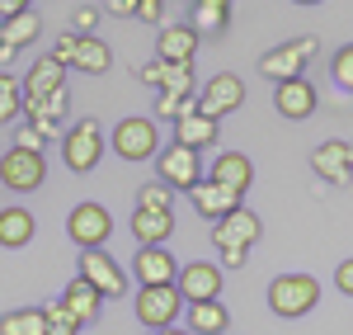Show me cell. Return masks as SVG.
<instances>
[{"label":"cell","instance_id":"obj_1","mask_svg":"<svg viewBox=\"0 0 353 335\" xmlns=\"http://www.w3.org/2000/svg\"><path fill=\"white\" fill-rule=\"evenodd\" d=\"M104 151H109V137H104L99 118H81V123H71L66 137H61V161H66L71 175H90V170L104 161Z\"/></svg>","mask_w":353,"mask_h":335},{"label":"cell","instance_id":"obj_2","mask_svg":"<svg viewBox=\"0 0 353 335\" xmlns=\"http://www.w3.org/2000/svg\"><path fill=\"white\" fill-rule=\"evenodd\" d=\"M316 303H321V279H311V274H278L269 283V312L283 321L316 312Z\"/></svg>","mask_w":353,"mask_h":335},{"label":"cell","instance_id":"obj_3","mask_svg":"<svg viewBox=\"0 0 353 335\" xmlns=\"http://www.w3.org/2000/svg\"><path fill=\"white\" fill-rule=\"evenodd\" d=\"M321 52V43L311 38V33H301V38H288V43H278L269 52L259 57V76L264 81H292V76H306V61Z\"/></svg>","mask_w":353,"mask_h":335},{"label":"cell","instance_id":"obj_4","mask_svg":"<svg viewBox=\"0 0 353 335\" xmlns=\"http://www.w3.org/2000/svg\"><path fill=\"white\" fill-rule=\"evenodd\" d=\"M132 307H137V321H141L146 331H170V326H179L184 298H179L174 283H156V288H137Z\"/></svg>","mask_w":353,"mask_h":335},{"label":"cell","instance_id":"obj_5","mask_svg":"<svg viewBox=\"0 0 353 335\" xmlns=\"http://www.w3.org/2000/svg\"><path fill=\"white\" fill-rule=\"evenodd\" d=\"M109 146L123 156V161H156V151H161V128H156V118H123L118 128L109 133Z\"/></svg>","mask_w":353,"mask_h":335},{"label":"cell","instance_id":"obj_6","mask_svg":"<svg viewBox=\"0 0 353 335\" xmlns=\"http://www.w3.org/2000/svg\"><path fill=\"white\" fill-rule=\"evenodd\" d=\"M156 180L170 184V189H179V194H189L193 184L203 180V151L179 146V142L161 146V151H156Z\"/></svg>","mask_w":353,"mask_h":335},{"label":"cell","instance_id":"obj_7","mask_svg":"<svg viewBox=\"0 0 353 335\" xmlns=\"http://www.w3.org/2000/svg\"><path fill=\"white\" fill-rule=\"evenodd\" d=\"M245 104V81L236 76V71H217L212 81L198 85V95H193V109L208 113V118H226V113H236Z\"/></svg>","mask_w":353,"mask_h":335},{"label":"cell","instance_id":"obj_8","mask_svg":"<svg viewBox=\"0 0 353 335\" xmlns=\"http://www.w3.org/2000/svg\"><path fill=\"white\" fill-rule=\"evenodd\" d=\"M43 180H48V161H43V151L10 146V151L0 156V184H5L10 194H33V189H43Z\"/></svg>","mask_w":353,"mask_h":335},{"label":"cell","instance_id":"obj_9","mask_svg":"<svg viewBox=\"0 0 353 335\" xmlns=\"http://www.w3.org/2000/svg\"><path fill=\"white\" fill-rule=\"evenodd\" d=\"M76 279H85L90 288H99V298H123V293H128V274H123V265H118L104 246H99V251H81Z\"/></svg>","mask_w":353,"mask_h":335},{"label":"cell","instance_id":"obj_10","mask_svg":"<svg viewBox=\"0 0 353 335\" xmlns=\"http://www.w3.org/2000/svg\"><path fill=\"white\" fill-rule=\"evenodd\" d=\"M66 236H71L81 251H99V246H109V236H113L109 208H104V203H76L71 218H66Z\"/></svg>","mask_w":353,"mask_h":335},{"label":"cell","instance_id":"obj_11","mask_svg":"<svg viewBox=\"0 0 353 335\" xmlns=\"http://www.w3.org/2000/svg\"><path fill=\"white\" fill-rule=\"evenodd\" d=\"M259 236H264V222H259V213L254 208H231L226 218L212 222V246H236V251H254L259 246Z\"/></svg>","mask_w":353,"mask_h":335},{"label":"cell","instance_id":"obj_12","mask_svg":"<svg viewBox=\"0 0 353 335\" xmlns=\"http://www.w3.org/2000/svg\"><path fill=\"white\" fill-rule=\"evenodd\" d=\"M273 109H278V118H288V123H301V118H311V113L321 109V90L306 81V76L273 81Z\"/></svg>","mask_w":353,"mask_h":335},{"label":"cell","instance_id":"obj_13","mask_svg":"<svg viewBox=\"0 0 353 335\" xmlns=\"http://www.w3.org/2000/svg\"><path fill=\"white\" fill-rule=\"evenodd\" d=\"M221 265H212V260H193V265H179V279H174V288H179V298H184V307L189 303H212V298H221Z\"/></svg>","mask_w":353,"mask_h":335},{"label":"cell","instance_id":"obj_14","mask_svg":"<svg viewBox=\"0 0 353 335\" xmlns=\"http://www.w3.org/2000/svg\"><path fill=\"white\" fill-rule=\"evenodd\" d=\"M311 170L325 180V184H353V142H339V137H330L321 142L316 151H311Z\"/></svg>","mask_w":353,"mask_h":335},{"label":"cell","instance_id":"obj_15","mask_svg":"<svg viewBox=\"0 0 353 335\" xmlns=\"http://www.w3.org/2000/svg\"><path fill=\"white\" fill-rule=\"evenodd\" d=\"M132 274H137V288H156V283L179 279V265H174V255L165 251V246H137Z\"/></svg>","mask_w":353,"mask_h":335},{"label":"cell","instance_id":"obj_16","mask_svg":"<svg viewBox=\"0 0 353 335\" xmlns=\"http://www.w3.org/2000/svg\"><path fill=\"white\" fill-rule=\"evenodd\" d=\"M189 203H193V213H198V218L217 222V218H226L231 208H241V194H231L226 184H217V180H208V175H203V180L189 189Z\"/></svg>","mask_w":353,"mask_h":335},{"label":"cell","instance_id":"obj_17","mask_svg":"<svg viewBox=\"0 0 353 335\" xmlns=\"http://www.w3.org/2000/svg\"><path fill=\"white\" fill-rule=\"evenodd\" d=\"M208 180H217V184H226L231 194L245 198V189L254 184V161H250L245 151H217V156H212V175H208Z\"/></svg>","mask_w":353,"mask_h":335},{"label":"cell","instance_id":"obj_18","mask_svg":"<svg viewBox=\"0 0 353 335\" xmlns=\"http://www.w3.org/2000/svg\"><path fill=\"white\" fill-rule=\"evenodd\" d=\"M57 90H66V66L43 52L24 71V99H48V95H57Z\"/></svg>","mask_w":353,"mask_h":335},{"label":"cell","instance_id":"obj_19","mask_svg":"<svg viewBox=\"0 0 353 335\" xmlns=\"http://www.w3.org/2000/svg\"><path fill=\"white\" fill-rule=\"evenodd\" d=\"M217 137H221V123H217V118H208V113L189 109L184 118H174V142H179V146L203 151V146H217Z\"/></svg>","mask_w":353,"mask_h":335},{"label":"cell","instance_id":"obj_20","mask_svg":"<svg viewBox=\"0 0 353 335\" xmlns=\"http://www.w3.org/2000/svg\"><path fill=\"white\" fill-rule=\"evenodd\" d=\"M198 33H193L189 24H161V33H156V57L161 61H193L198 57Z\"/></svg>","mask_w":353,"mask_h":335},{"label":"cell","instance_id":"obj_21","mask_svg":"<svg viewBox=\"0 0 353 335\" xmlns=\"http://www.w3.org/2000/svg\"><path fill=\"white\" fill-rule=\"evenodd\" d=\"M109 66H113V48L99 38V33H81V38H76V52H71V71L104 76Z\"/></svg>","mask_w":353,"mask_h":335},{"label":"cell","instance_id":"obj_22","mask_svg":"<svg viewBox=\"0 0 353 335\" xmlns=\"http://www.w3.org/2000/svg\"><path fill=\"white\" fill-rule=\"evenodd\" d=\"M61 307L71 312L81 326H90V321H99V312H104V298H99V288H90L85 279H71L66 288H61Z\"/></svg>","mask_w":353,"mask_h":335},{"label":"cell","instance_id":"obj_23","mask_svg":"<svg viewBox=\"0 0 353 335\" xmlns=\"http://www.w3.org/2000/svg\"><path fill=\"white\" fill-rule=\"evenodd\" d=\"M189 28L203 38V33H226L231 28V0H193L189 5Z\"/></svg>","mask_w":353,"mask_h":335},{"label":"cell","instance_id":"obj_24","mask_svg":"<svg viewBox=\"0 0 353 335\" xmlns=\"http://www.w3.org/2000/svg\"><path fill=\"white\" fill-rule=\"evenodd\" d=\"M132 236H137V246H165V241L174 236V213L132 208Z\"/></svg>","mask_w":353,"mask_h":335},{"label":"cell","instance_id":"obj_25","mask_svg":"<svg viewBox=\"0 0 353 335\" xmlns=\"http://www.w3.org/2000/svg\"><path fill=\"white\" fill-rule=\"evenodd\" d=\"M38 231V218L28 208H0V246L5 251H24Z\"/></svg>","mask_w":353,"mask_h":335},{"label":"cell","instance_id":"obj_26","mask_svg":"<svg viewBox=\"0 0 353 335\" xmlns=\"http://www.w3.org/2000/svg\"><path fill=\"white\" fill-rule=\"evenodd\" d=\"M226 326H231V312H226L221 298H212V303H189V326H184V331H193V335H226Z\"/></svg>","mask_w":353,"mask_h":335},{"label":"cell","instance_id":"obj_27","mask_svg":"<svg viewBox=\"0 0 353 335\" xmlns=\"http://www.w3.org/2000/svg\"><path fill=\"white\" fill-rule=\"evenodd\" d=\"M38 33H43L38 10H19V15H10V19H0V38H5L10 48H19V52H24L28 43H38Z\"/></svg>","mask_w":353,"mask_h":335},{"label":"cell","instance_id":"obj_28","mask_svg":"<svg viewBox=\"0 0 353 335\" xmlns=\"http://www.w3.org/2000/svg\"><path fill=\"white\" fill-rule=\"evenodd\" d=\"M0 335H48V321H43V307H19L0 316Z\"/></svg>","mask_w":353,"mask_h":335},{"label":"cell","instance_id":"obj_29","mask_svg":"<svg viewBox=\"0 0 353 335\" xmlns=\"http://www.w3.org/2000/svg\"><path fill=\"white\" fill-rule=\"evenodd\" d=\"M19 113H24V85L14 81L10 71H0V128L19 123Z\"/></svg>","mask_w":353,"mask_h":335},{"label":"cell","instance_id":"obj_30","mask_svg":"<svg viewBox=\"0 0 353 335\" xmlns=\"http://www.w3.org/2000/svg\"><path fill=\"white\" fill-rule=\"evenodd\" d=\"M137 208H151V213H174V189L161 184V180H151V184H141L137 189Z\"/></svg>","mask_w":353,"mask_h":335},{"label":"cell","instance_id":"obj_31","mask_svg":"<svg viewBox=\"0 0 353 335\" xmlns=\"http://www.w3.org/2000/svg\"><path fill=\"white\" fill-rule=\"evenodd\" d=\"M43 321H48V335H76V331H81V321L61 307V298L43 303Z\"/></svg>","mask_w":353,"mask_h":335},{"label":"cell","instance_id":"obj_32","mask_svg":"<svg viewBox=\"0 0 353 335\" xmlns=\"http://www.w3.org/2000/svg\"><path fill=\"white\" fill-rule=\"evenodd\" d=\"M330 76H334V85H339L344 95H353V43H344L339 52L330 57Z\"/></svg>","mask_w":353,"mask_h":335},{"label":"cell","instance_id":"obj_33","mask_svg":"<svg viewBox=\"0 0 353 335\" xmlns=\"http://www.w3.org/2000/svg\"><path fill=\"white\" fill-rule=\"evenodd\" d=\"M193 109V99H174V95H156V118H184V113Z\"/></svg>","mask_w":353,"mask_h":335},{"label":"cell","instance_id":"obj_34","mask_svg":"<svg viewBox=\"0 0 353 335\" xmlns=\"http://www.w3.org/2000/svg\"><path fill=\"white\" fill-rule=\"evenodd\" d=\"M132 19H141V24H165V0H137V15Z\"/></svg>","mask_w":353,"mask_h":335},{"label":"cell","instance_id":"obj_35","mask_svg":"<svg viewBox=\"0 0 353 335\" xmlns=\"http://www.w3.org/2000/svg\"><path fill=\"white\" fill-rule=\"evenodd\" d=\"M14 146H24V151H43L48 142H43V133H38L33 123H19V128H14Z\"/></svg>","mask_w":353,"mask_h":335},{"label":"cell","instance_id":"obj_36","mask_svg":"<svg viewBox=\"0 0 353 335\" xmlns=\"http://www.w3.org/2000/svg\"><path fill=\"white\" fill-rule=\"evenodd\" d=\"M76 38H81V33H61V38H57L52 43V61H61V66H66V71H71V52H76Z\"/></svg>","mask_w":353,"mask_h":335},{"label":"cell","instance_id":"obj_37","mask_svg":"<svg viewBox=\"0 0 353 335\" xmlns=\"http://www.w3.org/2000/svg\"><path fill=\"white\" fill-rule=\"evenodd\" d=\"M71 24H76V33H94V24H99V10H94V5H81V10L71 15Z\"/></svg>","mask_w":353,"mask_h":335},{"label":"cell","instance_id":"obj_38","mask_svg":"<svg viewBox=\"0 0 353 335\" xmlns=\"http://www.w3.org/2000/svg\"><path fill=\"white\" fill-rule=\"evenodd\" d=\"M334 288H339L344 298H353V260H339V265H334Z\"/></svg>","mask_w":353,"mask_h":335},{"label":"cell","instance_id":"obj_39","mask_svg":"<svg viewBox=\"0 0 353 335\" xmlns=\"http://www.w3.org/2000/svg\"><path fill=\"white\" fill-rule=\"evenodd\" d=\"M221 269H241V265H250V251H236V246H221L217 251Z\"/></svg>","mask_w":353,"mask_h":335},{"label":"cell","instance_id":"obj_40","mask_svg":"<svg viewBox=\"0 0 353 335\" xmlns=\"http://www.w3.org/2000/svg\"><path fill=\"white\" fill-rule=\"evenodd\" d=\"M104 10L118 15V19H132V15H137V0H104Z\"/></svg>","mask_w":353,"mask_h":335},{"label":"cell","instance_id":"obj_41","mask_svg":"<svg viewBox=\"0 0 353 335\" xmlns=\"http://www.w3.org/2000/svg\"><path fill=\"white\" fill-rule=\"evenodd\" d=\"M19 10H33L28 0H0V19H10V15H19Z\"/></svg>","mask_w":353,"mask_h":335},{"label":"cell","instance_id":"obj_42","mask_svg":"<svg viewBox=\"0 0 353 335\" xmlns=\"http://www.w3.org/2000/svg\"><path fill=\"white\" fill-rule=\"evenodd\" d=\"M14 57H19V48H10V43H5V38H0V71H5V66H10V61H14Z\"/></svg>","mask_w":353,"mask_h":335},{"label":"cell","instance_id":"obj_43","mask_svg":"<svg viewBox=\"0 0 353 335\" xmlns=\"http://www.w3.org/2000/svg\"><path fill=\"white\" fill-rule=\"evenodd\" d=\"M161 335H193V331H184V326H170V331H161Z\"/></svg>","mask_w":353,"mask_h":335},{"label":"cell","instance_id":"obj_44","mask_svg":"<svg viewBox=\"0 0 353 335\" xmlns=\"http://www.w3.org/2000/svg\"><path fill=\"white\" fill-rule=\"evenodd\" d=\"M292 5H325V0H292Z\"/></svg>","mask_w":353,"mask_h":335},{"label":"cell","instance_id":"obj_45","mask_svg":"<svg viewBox=\"0 0 353 335\" xmlns=\"http://www.w3.org/2000/svg\"><path fill=\"white\" fill-rule=\"evenodd\" d=\"M146 335H161V331H146Z\"/></svg>","mask_w":353,"mask_h":335},{"label":"cell","instance_id":"obj_46","mask_svg":"<svg viewBox=\"0 0 353 335\" xmlns=\"http://www.w3.org/2000/svg\"><path fill=\"white\" fill-rule=\"evenodd\" d=\"M28 5H33V0H28Z\"/></svg>","mask_w":353,"mask_h":335}]
</instances>
